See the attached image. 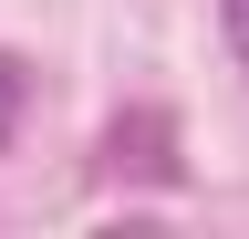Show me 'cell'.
I'll return each mask as SVG.
<instances>
[{"instance_id": "1", "label": "cell", "mask_w": 249, "mask_h": 239, "mask_svg": "<svg viewBox=\"0 0 249 239\" xmlns=\"http://www.w3.org/2000/svg\"><path fill=\"white\" fill-rule=\"evenodd\" d=\"M104 166H114V177L135 166V177H156V187H177V125H166L156 104L114 114V135H104Z\"/></svg>"}, {"instance_id": "3", "label": "cell", "mask_w": 249, "mask_h": 239, "mask_svg": "<svg viewBox=\"0 0 249 239\" xmlns=\"http://www.w3.org/2000/svg\"><path fill=\"white\" fill-rule=\"evenodd\" d=\"M218 32H229V63L249 73V0H218Z\"/></svg>"}, {"instance_id": "2", "label": "cell", "mask_w": 249, "mask_h": 239, "mask_svg": "<svg viewBox=\"0 0 249 239\" xmlns=\"http://www.w3.org/2000/svg\"><path fill=\"white\" fill-rule=\"evenodd\" d=\"M21 104H31V73L0 52V146H11V125H21Z\"/></svg>"}]
</instances>
